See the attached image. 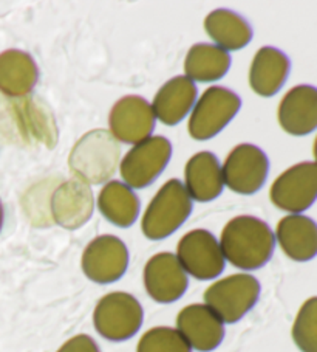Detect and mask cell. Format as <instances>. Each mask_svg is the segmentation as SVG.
I'll list each match as a JSON object with an SVG mask.
<instances>
[{
	"label": "cell",
	"instance_id": "6da1fadb",
	"mask_svg": "<svg viewBox=\"0 0 317 352\" xmlns=\"http://www.w3.org/2000/svg\"><path fill=\"white\" fill-rule=\"evenodd\" d=\"M223 256L237 269L257 270L271 259L276 236L266 222L254 216H237L222 232Z\"/></svg>",
	"mask_w": 317,
	"mask_h": 352
},
{
	"label": "cell",
	"instance_id": "7a4b0ae2",
	"mask_svg": "<svg viewBox=\"0 0 317 352\" xmlns=\"http://www.w3.org/2000/svg\"><path fill=\"white\" fill-rule=\"evenodd\" d=\"M119 159L118 140L108 131L95 129L78 140L70 153L69 165L78 180L87 185H99L117 173Z\"/></svg>",
	"mask_w": 317,
	"mask_h": 352
},
{
	"label": "cell",
	"instance_id": "3957f363",
	"mask_svg": "<svg viewBox=\"0 0 317 352\" xmlns=\"http://www.w3.org/2000/svg\"><path fill=\"white\" fill-rule=\"evenodd\" d=\"M192 213V199L178 179H172L155 194L143 216L145 238L160 241L175 233Z\"/></svg>",
	"mask_w": 317,
	"mask_h": 352
},
{
	"label": "cell",
	"instance_id": "277c9868",
	"mask_svg": "<svg viewBox=\"0 0 317 352\" xmlns=\"http://www.w3.org/2000/svg\"><path fill=\"white\" fill-rule=\"evenodd\" d=\"M260 296V283L248 273H235L218 279L204 290V305L214 312L223 323L233 324L240 321L257 305Z\"/></svg>",
	"mask_w": 317,
	"mask_h": 352
},
{
	"label": "cell",
	"instance_id": "5b68a950",
	"mask_svg": "<svg viewBox=\"0 0 317 352\" xmlns=\"http://www.w3.org/2000/svg\"><path fill=\"white\" fill-rule=\"evenodd\" d=\"M143 306L135 296L126 292H112L97 301L93 324L101 337L110 342H126L143 324Z\"/></svg>",
	"mask_w": 317,
	"mask_h": 352
},
{
	"label": "cell",
	"instance_id": "8992f818",
	"mask_svg": "<svg viewBox=\"0 0 317 352\" xmlns=\"http://www.w3.org/2000/svg\"><path fill=\"white\" fill-rule=\"evenodd\" d=\"M240 107L242 100L233 90L218 86L209 87L193 107L189 118V133L195 140L215 137L229 124Z\"/></svg>",
	"mask_w": 317,
	"mask_h": 352
},
{
	"label": "cell",
	"instance_id": "52a82bcc",
	"mask_svg": "<svg viewBox=\"0 0 317 352\" xmlns=\"http://www.w3.org/2000/svg\"><path fill=\"white\" fill-rule=\"evenodd\" d=\"M176 258L187 275L200 281L220 276L226 259L223 256L220 242L207 230L198 228L186 233L176 247Z\"/></svg>",
	"mask_w": 317,
	"mask_h": 352
},
{
	"label": "cell",
	"instance_id": "ba28073f",
	"mask_svg": "<svg viewBox=\"0 0 317 352\" xmlns=\"http://www.w3.org/2000/svg\"><path fill=\"white\" fill-rule=\"evenodd\" d=\"M172 155V144L166 137H149L133 146L121 162V177L127 186L141 190L163 173Z\"/></svg>",
	"mask_w": 317,
	"mask_h": 352
},
{
	"label": "cell",
	"instance_id": "9c48e42d",
	"mask_svg": "<svg viewBox=\"0 0 317 352\" xmlns=\"http://www.w3.org/2000/svg\"><path fill=\"white\" fill-rule=\"evenodd\" d=\"M277 208L301 214L317 199V163L302 162L291 166L274 180L270 191Z\"/></svg>",
	"mask_w": 317,
	"mask_h": 352
},
{
	"label": "cell",
	"instance_id": "30bf717a",
	"mask_svg": "<svg viewBox=\"0 0 317 352\" xmlns=\"http://www.w3.org/2000/svg\"><path fill=\"white\" fill-rule=\"evenodd\" d=\"M270 171L266 154L254 144L243 143L231 151L222 168L223 182L237 194H254L263 186Z\"/></svg>",
	"mask_w": 317,
	"mask_h": 352
},
{
	"label": "cell",
	"instance_id": "8fae6325",
	"mask_svg": "<svg viewBox=\"0 0 317 352\" xmlns=\"http://www.w3.org/2000/svg\"><path fill=\"white\" fill-rule=\"evenodd\" d=\"M82 272L97 284H110L124 276L129 265V250L117 236H97L85 247Z\"/></svg>",
	"mask_w": 317,
	"mask_h": 352
},
{
	"label": "cell",
	"instance_id": "7c38bea8",
	"mask_svg": "<svg viewBox=\"0 0 317 352\" xmlns=\"http://www.w3.org/2000/svg\"><path fill=\"white\" fill-rule=\"evenodd\" d=\"M110 133L118 142L138 144L148 140L155 127V113L141 96L129 95L115 102L108 117Z\"/></svg>",
	"mask_w": 317,
	"mask_h": 352
},
{
	"label": "cell",
	"instance_id": "4fadbf2b",
	"mask_svg": "<svg viewBox=\"0 0 317 352\" xmlns=\"http://www.w3.org/2000/svg\"><path fill=\"white\" fill-rule=\"evenodd\" d=\"M187 286V273L172 253H158L144 267V287L150 298L156 302H175L185 295Z\"/></svg>",
	"mask_w": 317,
	"mask_h": 352
},
{
	"label": "cell",
	"instance_id": "5bb4252c",
	"mask_svg": "<svg viewBox=\"0 0 317 352\" xmlns=\"http://www.w3.org/2000/svg\"><path fill=\"white\" fill-rule=\"evenodd\" d=\"M176 331L198 352H211L222 344L224 323L206 305H189L176 317Z\"/></svg>",
	"mask_w": 317,
	"mask_h": 352
},
{
	"label": "cell",
	"instance_id": "9a60e30c",
	"mask_svg": "<svg viewBox=\"0 0 317 352\" xmlns=\"http://www.w3.org/2000/svg\"><path fill=\"white\" fill-rule=\"evenodd\" d=\"M95 208L93 192L84 182H64L51 197V214L60 227L75 230L87 222Z\"/></svg>",
	"mask_w": 317,
	"mask_h": 352
},
{
	"label": "cell",
	"instance_id": "2e32d148",
	"mask_svg": "<svg viewBox=\"0 0 317 352\" xmlns=\"http://www.w3.org/2000/svg\"><path fill=\"white\" fill-rule=\"evenodd\" d=\"M279 123L291 135H307L317 129V89L313 86L292 87L279 106Z\"/></svg>",
	"mask_w": 317,
	"mask_h": 352
},
{
	"label": "cell",
	"instance_id": "e0dca14e",
	"mask_svg": "<svg viewBox=\"0 0 317 352\" xmlns=\"http://www.w3.org/2000/svg\"><path fill=\"white\" fill-rule=\"evenodd\" d=\"M276 236L283 253L297 263L317 256V223L308 216L290 214L277 223Z\"/></svg>",
	"mask_w": 317,
	"mask_h": 352
},
{
	"label": "cell",
	"instance_id": "ac0fdd59",
	"mask_svg": "<svg viewBox=\"0 0 317 352\" xmlns=\"http://www.w3.org/2000/svg\"><path fill=\"white\" fill-rule=\"evenodd\" d=\"M197 100V87L187 76H175L158 90L152 111L161 123L175 126L186 117Z\"/></svg>",
	"mask_w": 317,
	"mask_h": 352
},
{
	"label": "cell",
	"instance_id": "d6986e66",
	"mask_svg": "<svg viewBox=\"0 0 317 352\" xmlns=\"http://www.w3.org/2000/svg\"><path fill=\"white\" fill-rule=\"evenodd\" d=\"M290 67L288 56L279 48L261 47L249 69V84L260 96L276 95L290 75Z\"/></svg>",
	"mask_w": 317,
	"mask_h": 352
},
{
	"label": "cell",
	"instance_id": "ffe728a7",
	"mask_svg": "<svg viewBox=\"0 0 317 352\" xmlns=\"http://www.w3.org/2000/svg\"><path fill=\"white\" fill-rule=\"evenodd\" d=\"M185 175L189 196L197 202H209L220 196L223 191L224 182L220 162L207 151L191 157L186 165Z\"/></svg>",
	"mask_w": 317,
	"mask_h": 352
},
{
	"label": "cell",
	"instance_id": "44dd1931",
	"mask_svg": "<svg viewBox=\"0 0 317 352\" xmlns=\"http://www.w3.org/2000/svg\"><path fill=\"white\" fill-rule=\"evenodd\" d=\"M39 70L32 54L22 50L0 53V92L11 98H23L34 89Z\"/></svg>",
	"mask_w": 317,
	"mask_h": 352
},
{
	"label": "cell",
	"instance_id": "7402d4cb",
	"mask_svg": "<svg viewBox=\"0 0 317 352\" xmlns=\"http://www.w3.org/2000/svg\"><path fill=\"white\" fill-rule=\"evenodd\" d=\"M204 28L224 52L240 50L253 39V28L245 17L231 10H215L206 16Z\"/></svg>",
	"mask_w": 317,
	"mask_h": 352
},
{
	"label": "cell",
	"instance_id": "603a6c76",
	"mask_svg": "<svg viewBox=\"0 0 317 352\" xmlns=\"http://www.w3.org/2000/svg\"><path fill=\"white\" fill-rule=\"evenodd\" d=\"M97 206L107 221L118 227L133 226L139 214V199L130 186L113 180L102 188L97 197Z\"/></svg>",
	"mask_w": 317,
	"mask_h": 352
},
{
	"label": "cell",
	"instance_id": "cb8c5ba5",
	"mask_svg": "<svg viewBox=\"0 0 317 352\" xmlns=\"http://www.w3.org/2000/svg\"><path fill=\"white\" fill-rule=\"evenodd\" d=\"M231 56L223 48L211 44H195L185 60L186 75L191 81L214 82L228 74Z\"/></svg>",
	"mask_w": 317,
	"mask_h": 352
},
{
	"label": "cell",
	"instance_id": "d4e9b609",
	"mask_svg": "<svg viewBox=\"0 0 317 352\" xmlns=\"http://www.w3.org/2000/svg\"><path fill=\"white\" fill-rule=\"evenodd\" d=\"M292 340L302 352H317V296L298 309L292 324Z\"/></svg>",
	"mask_w": 317,
	"mask_h": 352
},
{
	"label": "cell",
	"instance_id": "484cf974",
	"mask_svg": "<svg viewBox=\"0 0 317 352\" xmlns=\"http://www.w3.org/2000/svg\"><path fill=\"white\" fill-rule=\"evenodd\" d=\"M137 352H192V349L174 327L158 326L139 338Z\"/></svg>",
	"mask_w": 317,
	"mask_h": 352
},
{
	"label": "cell",
	"instance_id": "4316f807",
	"mask_svg": "<svg viewBox=\"0 0 317 352\" xmlns=\"http://www.w3.org/2000/svg\"><path fill=\"white\" fill-rule=\"evenodd\" d=\"M56 352H101L99 346L96 344V342L90 336H85V333H81V336H76L60 346V348Z\"/></svg>",
	"mask_w": 317,
	"mask_h": 352
},
{
	"label": "cell",
	"instance_id": "83f0119b",
	"mask_svg": "<svg viewBox=\"0 0 317 352\" xmlns=\"http://www.w3.org/2000/svg\"><path fill=\"white\" fill-rule=\"evenodd\" d=\"M3 226V205L0 202V230H2Z\"/></svg>",
	"mask_w": 317,
	"mask_h": 352
},
{
	"label": "cell",
	"instance_id": "f1b7e54d",
	"mask_svg": "<svg viewBox=\"0 0 317 352\" xmlns=\"http://www.w3.org/2000/svg\"><path fill=\"white\" fill-rule=\"evenodd\" d=\"M313 153H314V159H316V163H317V137L314 140V148H313Z\"/></svg>",
	"mask_w": 317,
	"mask_h": 352
}]
</instances>
